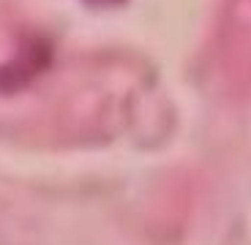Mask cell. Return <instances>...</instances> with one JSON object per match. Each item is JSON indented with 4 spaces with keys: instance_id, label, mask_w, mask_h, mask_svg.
<instances>
[{
    "instance_id": "obj_1",
    "label": "cell",
    "mask_w": 251,
    "mask_h": 245,
    "mask_svg": "<svg viewBox=\"0 0 251 245\" xmlns=\"http://www.w3.org/2000/svg\"><path fill=\"white\" fill-rule=\"evenodd\" d=\"M90 3H96V6H109V3H120V0H90Z\"/></svg>"
}]
</instances>
